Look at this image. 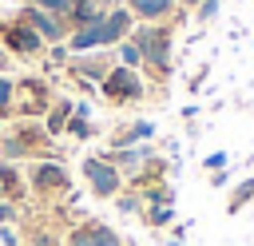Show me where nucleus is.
<instances>
[{"instance_id":"1","label":"nucleus","mask_w":254,"mask_h":246,"mask_svg":"<svg viewBox=\"0 0 254 246\" xmlns=\"http://www.w3.org/2000/svg\"><path fill=\"white\" fill-rule=\"evenodd\" d=\"M131 44L139 48L143 67H151L159 79L171 75V28H163V24H143V28L131 32Z\"/></svg>"},{"instance_id":"2","label":"nucleus","mask_w":254,"mask_h":246,"mask_svg":"<svg viewBox=\"0 0 254 246\" xmlns=\"http://www.w3.org/2000/svg\"><path fill=\"white\" fill-rule=\"evenodd\" d=\"M99 91L111 99V103H135V99H143V75L139 71H131V67H123V63H115L111 71H107V79L99 83Z\"/></svg>"},{"instance_id":"3","label":"nucleus","mask_w":254,"mask_h":246,"mask_svg":"<svg viewBox=\"0 0 254 246\" xmlns=\"http://www.w3.org/2000/svg\"><path fill=\"white\" fill-rule=\"evenodd\" d=\"M83 179H87V186H91L95 198H115V194L123 190V175H119L103 155H87V159H83Z\"/></svg>"},{"instance_id":"4","label":"nucleus","mask_w":254,"mask_h":246,"mask_svg":"<svg viewBox=\"0 0 254 246\" xmlns=\"http://www.w3.org/2000/svg\"><path fill=\"white\" fill-rule=\"evenodd\" d=\"M28 186H32L36 194H64V190L71 186V175L64 171V163H56V159H44V163H36V167H32V175H28Z\"/></svg>"},{"instance_id":"5","label":"nucleus","mask_w":254,"mask_h":246,"mask_svg":"<svg viewBox=\"0 0 254 246\" xmlns=\"http://www.w3.org/2000/svg\"><path fill=\"white\" fill-rule=\"evenodd\" d=\"M0 40H4L16 56H40V52H44V40H40V36L20 20V16H16V20H8V24H0Z\"/></svg>"},{"instance_id":"6","label":"nucleus","mask_w":254,"mask_h":246,"mask_svg":"<svg viewBox=\"0 0 254 246\" xmlns=\"http://www.w3.org/2000/svg\"><path fill=\"white\" fill-rule=\"evenodd\" d=\"M103 159H107V163H111L119 175H127V179H139L155 155H151V147H143V143H139V147H111Z\"/></svg>"},{"instance_id":"7","label":"nucleus","mask_w":254,"mask_h":246,"mask_svg":"<svg viewBox=\"0 0 254 246\" xmlns=\"http://www.w3.org/2000/svg\"><path fill=\"white\" fill-rule=\"evenodd\" d=\"M20 20L44 40V44H60L64 36H67V24L60 20V16H52V12H44V8H28L24 4V12H20Z\"/></svg>"},{"instance_id":"8","label":"nucleus","mask_w":254,"mask_h":246,"mask_svg":"<svg viewBox=\"0 0 254 246\" xmlns=\"http://www.w3.org/2000/svg\"><path fill=\"white\" fill-rule=\"evenodd\" d=\"M67 246H123V238L107 226V222H79V226H71V234H67Z\"/></svg>"},{"instance_id":"9","label":"nucleus","mask_w":254,"mask_h":246,"mask_svg":"<svg viewBox=\"0 0 254 246\" xmlns=\"http://www.w3.org/2000/svg\"><path fill=\"white\" fill-rule=\"evenodd\" d=\"M107 12H111V0H71V8H67V16H64V24L75 32V28L99 24Z\"/></svg>"},{"instance_id":"10","label":"nucleus","mask_w":254,"mask_h":246,"mask_svg":"<svg viewBox=\"0 0 254 246\" xmlns=\"http://www.w3.org/2000/svg\"><path fill=\"white\" fill-rule=\"evenodd\" d=\"M67 67H71V75H79L83 83H91V79H95V83H103V79H107V71H111V60H107L103 52H95V56H91V52H83V56H79V60H71Z\"/></svg>"},{"instance_id":"11","label":"nucleus","mask_w":254,"mask_h":246,"mask_svg":"<svg viewBox=\"0 0 254 246\" xmlns=\"http://www.w3.org/2000/svg\"><path fill=\"white\" fill-rule=\"evenodd\" d=\"M127 8H131L135 20H143V24H159V20H167V16L175 12V0H127Z\"/></svg>"},{"instance_id":"12","label":"nucleus","mask_w":254,"mask_h":246,"mask_svg":"<svg viewBox=\"0 0 254 246\" xmlns=\"http://www.w3.org/2000/svg\"><path fill=\"white\" fill-rule=\"evenodd\" d=\"M24 91H28V103L20 107V115H44L48 111V87L40 79H24Z\"/></svg>"},{"instance_id":"13","label":"nucleus","mask_w":254,"mask_h":246,"mask_svg":"<svg viewBox=\"0 0 254 246\" xmlns=\"http://www.w3.org/2000/svg\"><path fill=\"white\" fill-rule=\"evenodd\" d=\"M151 135H155V123L139 119V123H131L127 131H119V135L111 139V147H139V143H147Z\"/></svg>"},{"instance_id":"14","label":"nucleus","mask_w":254,"mask_h":246,"mask_svg":"<svg viewBox=\"0 0 254 246\" xmlns=\"http://www.w3.org/2000/svg\"><path fill=\"white\" fill-rule=\"evenodd\" d=\"M71 111H75V103H71V99H60V103H52V111H48V123H44V131H48V135H60V131L67 127Z\"/></svg>"},{"instance_id":"15","label":"nucleus","mask_w":254,"mask_h":246,"mask_svg":"<svg viewBox=\"0 0 254 246\" xmlns=\"http://www.w3.org/2000/svg\"><path fill=\"white\" fill-rule=\"evenodd\" d=\"M139 198H143V206H175V190L167 183H147L139 190Z\"/></svg>"},{"instance_id":"16","label":"nucleus","mask_w":254,"mask_h":246,"mask_svg":"<svg viewBox=\"0 0 254 246\" xmlns=\"http://www.w3.org/2000/svg\"><path fill=\"white\" fill-rule=\"evenodd\" d=\"M254 202V179H242L234 190H230V198H226V214H238L242 206H250Z\"/></svg>"},{"instance_id":"17","label":"nucleus","mask_w":254,"mask_h":246,"mask_svg":"<svg viewBox=\"0 0 254 246\" xmlns=\"http://www.w3.org/2000/svg\"><path fill=\"white\" fill-rule=\"evenodd\" d=\"M0 194H4L8 202L24 198V183H20V175H16L12 167H0Z\"/></svg>"},{"instance_id":"18","label":"nucleus","mask_w":254,"mask_h":246,"mask_svg":"<svg viewBox=\"0 0 254 246\" xmlns=\"http://www.w3.org/2000/svg\"><path fill=\"white\" fill-rule=\"evenodd\" d=\"M16 111V83L8 75H0V119H8Z\"/></svg>"},{"instance_id":"19","label":"nucleus","mask_w":254,"mask_h":246,"mask_svg":"<svg viewBox=\"0 0 254 246\" xmlns=\"http://www.w3.org/2000/svg\"><path fill=\"white\" fill-rule=\"evenodd\" d=\"M143 218H147V226H167L175 218V206H143Z\"/></svg>"},{"instance_id":"20","label":"nucleus","mask_w":254,"mask_h":246,"mask_svg":"<svg viewBox=\"0 0 254 246\" xmlns=\"http://www.w3.org/2000/svg\"><path fill=\"white\" fill-rule=\"evenodd\" d=\"M119 63H123V67H131V71H135V67L143 63V56H139V48L131 44V36H127V40L119 44Z\"/></svg>"},{"instance_id":"21","label":"nucleus","mask_w":254,"mask_h":246,"mask_svg":"<svg viewBox=\"0 0 254 246\" xmlns=\"http://www.w3.org/2000/svg\"><path fill=\"white\" fill-rule=\"evenodd\" d=\"M64 131H67V135H75V139H91V131H95V127H91L83 115H75V111H71V119H67V127H64Z\"/></svg>"},{"instance_id":"22","label":"nucleus","mask_w":254,"mask_h":246,"mask_svg":"<svg viewBox=\"0 0 254 246\" xmlns=\"http://www.w3.org/2000/svg\"><path fill=\"white\" fill-rule=\"evenodd\" d=\"M28 8H44V12H52V16H67V8H71V0H28Z\"/></svg>"},{"instance_id":"23","label":"nucleus","mask_w":254,"mask_h":246,"mask_svg":"<svg viewBox=\"0 0 254 246\" xmlns=\"http://www.w3.org/2000/svg\"><path fill=\"white\" fill-rule=\"evenodd\" d=\"M115 210H119V214H135V210H143L139 190H135V194H115Z\"/></svg>"},{"instance_id":"24","label":"nucleus","mask_w":254,"mask_h":246,"mask_svg":"<svg viewBox=\"0 0 254 246\" xmlns=\"http://www.w3.org/2000/svg\"><path fill=\"white\" fill-rule=\"evenodd\" d=\"M0 155H8V159H24V155H28V147L12 135V139H4V143H0Z\"/></svg>"},{"instance_id":"25","label":"nucleus","mask_w":254,"mask_h":246,"mask_svg":"<svg viewBox=\"0 0 254 246\" xmlns=\"http://www.w3.org/2000/svg\"><path fill=\"white\" fill-rule=\"evenodd\" d=\"M226 163H230V155H226V151H210V155L202 159V167H206L210 175H214V171H226Z\"/></svg>"},{"instance_id":"26","label":"nucleus","mask_w":254,"mask_h":246,"mask_svg":"<svg viewBox=\"0 0 254 246\" xmlns=\"http://www.w3.org/2000/svg\"><path fill=\"white\" fill-rule=\"evenodd\" d=\"M218 8H222V0H202V4H198V8H194V16H198V20H202V24H210V20H214V16H218Z\"/></svg>"},{"instance_id":"27","label":"nucleus","mask_w":254,"mask_h":246,"mask_svg":"<svg viewBox=\"0 0 254 246\" xmlns=\"http://www.w3.org/2000/svg\"><path fill=\"white\" fill-rule=\"evenodd\" d=\"M8 222H16V206L8 198H0V226H8Z\"/></svg>"},{"instance_id":"28","label":"nucleus","mask_w":254,"mask_h":246,"mask_svg":"<svg viewBox=\"0 0 254 246\" xmlns=\"http://www.w3.org/2000/svg\"><path fill=\"white\" fill-rule=\"evenodd\" d=\"M0 242H4V246H16L20 238H16V230H12V226H0Z\"/></svg>"},{"instance_id":"29","label":"nucleus","mask_w":254,"mask_h":246,"mask_svg":"<svg viewBox=\"0 0 254 246\" xmlns=\"http://www.w3.org/2000/svg\"><path fill=\"white\" fill-rule=\"evenodd\" d=\"M52 60H56V63H67V48L56 44V48H52Z\"/></svg>"},{"instance_id":"30","label":"nucleus","mask_w":254,"mask_h":246,"mask_svg":"<svg viewBox=\"0 0 254 246\" xmlns=\"http://www.w3.org/2000/svg\"><path fill=\"white\" fill-rule=\"evenodd\" d=\"M226 183H230L226 171H214V175H210V186H226Z\"/></svg>"},{"instance_id":"31","label":"nucleus","mask_w":254,"mask_h":246,"mask_svg":"<svg viewBox=\"0 0 254 246\" xmlns=\"http://www.w3.org/2000/svg\"><path fill=\"white\" fill-rule=\"evenodd\" d=\"M167 246H183V238H167Z\"/></svg>"},{"instance_id":"32","label":"nucleus","mask_w":254,"mask_h":246,"mask_svg":"<svg viewBox=\"0 0 254 246\" xmlns=\"http://www.w3.org/2000/svg\"><path fill=\"white\" fill-rule=\"evenodd\" d=\"M183 4H187V8H198V4H202V0H183Z\"/></svg>"}]
</instances>
